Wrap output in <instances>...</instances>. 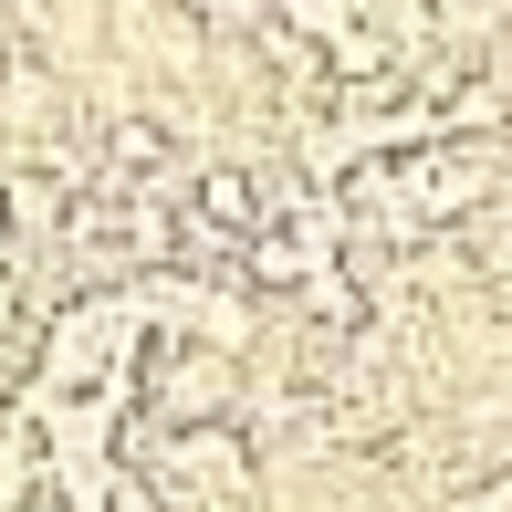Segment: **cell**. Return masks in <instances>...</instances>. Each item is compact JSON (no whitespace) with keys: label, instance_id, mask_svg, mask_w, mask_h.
<instances>
[{"label":"cell","instance_id":"6da1fadb","mask_svg":"<svg viewBox=\"0 0 512 512\" xmlns=\"http://www.w3.org/2000/svg\"><path fill=\"white\" fill-rule=\"evenodd\" d=\"M0 251H11V199H0Z\"/></svg>","mask_w":512,"mask_h":512},{"label":"cell","instance_id":"7a4b0ae2","mask_svg":"<svg viewBox=\"0 0 512 512\" xmlns=\"http://www.w3.org/2000/svg\"><path fill=\"white\" fill-rule=\"evenodd\" d=\"M0 324H11V272H0Z\"/></svg>","mask_w":512,"mask_h":512}]
</instances>
